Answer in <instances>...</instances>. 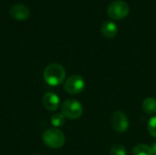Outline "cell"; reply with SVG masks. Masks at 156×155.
<instances>
[{
    "label": "cell",
    "mask_w": 156,
    "mask_h": 155,
    "mask_svg": "<svg viewBox=\"0 0 156 155\" xmlns=\"http://www.w3.org/2000/svg\"><path fill=\"white\" fill-rule=\"evenodd\" d=\"M65 77H66L65 69L58 63H51L48 65L43 72L44 80L50 86L60 85L64 81Z\"/></svg>",
    "instance_id": "cell-1"
},
{
    "label": "cell",
    "mask_w": 156,
    "mask_h": 155,
    "mask_svg": "<svg viewBox=\"0 0 156 155\" xmlns=\"http://www.w3.org/2000/svg\"><path fill=\"white\" fill-rule=\"evenodd\" d=\"M42 140L48 147L51 149H59L65 143V135L58 128H50L44 132Z\"/></svg>",
    "instance_id": "cell-2"
},
{
    "label": "cell",
    "mask_w": 156,
    "mask_h": 155,
    "mask_svg": "<svg viewBox=\"0 0 156 155\" xmlns=\"http://www.w3.org/2000/svg\"><path fill=\"white\" fill-rule=\"evenodd\" d=\"M61 113L69 120L79 119L83 113L82 105L75 100H67L61 105Z\"/></svg>",
    "instance_id": "cell-3"
},
{
    "label": "cell",
    "mask_w": 156,
    "mask_h": 155,
    "mask_svg": "<svg viewBox=\"0 0 156 155\" xmlns=\"http://www.w3.org/2000/svg\"><path fill=\"white\" fill-rule=\"evenodd\" d=\"M130 7L128 4L122 0H116L112 2L108 6V15L111 18L115 20L123 19L128 16Z\"/></svg>",
    "instance_id": "cell-4"
},
{
    "label": "cell",
    "mask_w": 156,
    "mask_h": 155,
    "mask_svg": "<svg viewBox=\"0 0 156 155\" xmlns=\"http://www.w3.org/2000/svg\"><path fill=\"white\" fill-rule=\"evenodd\" d=\"M85 88L84 79L80 75H71L69 77L64 84V90L69 94H79L83 91Z\"/></svg>",
    "instance_id": "cell-5"
},
{
    "label": "cell",
    "mask_w": 156,
    "mask_h": 155,
    "mask_svg": "<svg viewBox=\"0 0 156 155\" xmlns=\"http://www.w3.org/2000/svg\"><path fill=\"white\" fill-rule=\"evenodd\" d=\"M111 122L114 131L120 133L125 132L129 128V121L127 116L120 111H117L112 113L111 117Z\"/></svg>",
    "instance_id": "cell-6"
},
{
    "label": "cell",
    "mask_w": 156,
    "mask_h": 155,
    "mask_svg": "<svg viewBox=\"0 0 156 155\" xmlns=\"http://www.w3.org/2000/svg\"><path fill=\"white\" fill-rule=\"evenodd\" d=\"M59 98L54 92H47L42 98L43 107L49 111H55L59 107Z\"/></svg>",
    "instance_id": "cell-7"
},
{
    "label": "cell",
    "mask_w": 156,
    "mask_h": 155,
    "mask_svg": "<svg viewBox=\"0 0 156 155\" xmlns=\"http://www.w3.org/2000/svg\"><path fill=\"white\" fill-rule=\"evenodd\" d=\"M10 14L16 20H25L29 16L30 11H29V8L26 6L25 5L16 4L11 6Z\"/></svg>",
    "instance_id": "cell-8"
},
{
    "label": "cell",
    "mask_w": 156,
    "mask_h": 155,
    "mask_svg": "<svg viewBox=\"0 0 156 155\" xmlns=\"http://www.w3.org/2000/svg\"><path fill=\"white\" fill-rule=\"evenodd\" d=\"M101 33L107 38H113L118 33V27L115 23L112 21H106L101 25Z\"/></svg>",
    "instance_id": "cell-9"
},
{
    "label": "cell",
    "mask_w": 156,
    "mask_h": 155,
    "mask_svg": "<svg viewBox=\"0 0 156 155\" xmlns=\"http://www.w3.org/2000/svg\"><path fill=\"white\" fill-rule=\"evenodd\" d=\"M143 111L147 114H154L156 112V100L154 98H146L143 102Z\"/></svg>",
    "instance_id": "cell-10"
},
{
    "label": "cell",
    "mask_w": 156,
    "mask_h": 155,
    "mask_svg": "<svg viewBox=\"0 0 156 155\" xmlns=\"http://www.w3.org/2000/svg\"><path fill=\"white\" fill-rule=\"evenodd\" d=\"M132 153L133 155H154L152 147L144 143L137 144L136 146H134L132 151Z\"/></svg>",
    "instance_id": "cell-11"
},
{
    "label": "cell",
    "mask_w": 156,
    "mask_h": 155,
    "mask_svg": "<svg viewBox=\"0 0 156 155\" xmlns=\"http://www.w3.org/2000/svg\"><path fill=\"white\" fill-rule=\"evenodd\" d=\"M50 122L55 128L62 127L65 123V116L62 113H54L50 118Z\"/></svg>",
    "instance_id": "cell-12"
},
{
    "label": "cell",
    "mask_w": 156,
    "mask_h": 155,
    "mask_svg": "<svg viewBox=\"0 0 156 155\" xmlns=\"http://www.w3.org/2000/svg\"><path fill=\"white\" fill-rule=\"evenodd\" d=\"M110 155H127V152L123 145L115 144L111 148Z\"/></svg>",
    "instance_id": "cell-13"
},
{
    "label": "cell",
    "mask_w": 156,
    "mask_h": 155,
    "mask_svg": "<svg viewBox=\"0 0 156 155\" xmlns=\"http://www.w3.org/2000/svg\"><path fill=\"white\" fill-rule=\"evenodd\" d=\"M148 132L149 133L156 138V116L152 117L148 122Z\"/></svg>",
    "instance_id": "cell-14"
},
{
    "label": "cell",
    "mask_w": 156,
    "mask_h": 155,
    "mask_svg": "<svg viewBox=\"0 0 156 155\" xmlns=\"http://www.w3.org/2000/svg\"><path fill=\"white\" fill-rule=\"evenodd\" d=\"M152 150H153V153L154 155H156V142H154L152 145Z\"/></svg>",
    "instance_id": "cell-15"
},
{
    "label": "cell",
    "mask_w": 156,
    "mask_h": 155,
    "mask_svg": "<svg viewBox=\"0 0 156 155\" xmlns=\"http://www.w3.org/2000/svg\"><path fill=\"white\" fill-rule=\"evenodd\" d=\"M36 155H37V154H36Z\"/></svg>",
    "instance_id": "cell-16"
}]
</instances>
